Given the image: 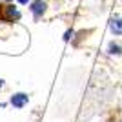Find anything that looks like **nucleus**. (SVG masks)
Here are the masks:
<instances>
[{
	"mask_svg": "<svg viewBox=\"0 0 122 122\" xmlns=\"http://www.w3.org/2000/svg\"><path fill=\"white\" fill-rule=\"evenodd\" d=\"M18 2H20V4H27V2H29V0H18Z\"/></svg>",
	"mask_w": 122,
	"mask_h": 122,
	"instance_id": "nucleus-7",
	"label": "nucleus"
},
{
	"mask_svg": "<svg viewBox=\"0 0 122 122\" xmlns=\"http://www.w3.org/2000/svg\"><path fill=\"white\" fill-rule=\"evenodd\" d=\"M18 16H20V13H18L13 5H5V7H4V18L13 20V18H18Z\"/></svg>",
	"mask_w": 122,
	"mask_h": 122,
	"instance_id": "nucleus-3",
	"label": "nucleus"
},
{
	"mask_svg": "<svg viewBox=\"0 0 122 122\" xmlns=\"http://www.w3.org/2000/svg\"><path fill=\"white\" fill-rule=\"evenodd\" d=\"M46 7H47V5L44 4L42 0H36V2H33V4H31V11H33V15H35V16L44 15V13H46Z\"/></svg>",
	"mask_w": 122,
	"mask_h": 122,
	"instance_id": "nucleus-2",
	"label": "nucleus"
},
{
	"mask_svg": "<svg viewBox=\"0 0 122 122\" xmlns=\"http://www.w3.org/2000/svg\"><path fill=\"white\" fill-rule=\"evenodd\" d=\"M11 104L15 107H18V109L24 107L25 104H27V95H25V93H16V95H13V97H11Z\"/></svg>",
	"mask_w": 122,
	"mask_h": 122,
	"instance_id": "nucleus-1",
	"label": "nucleus"
},
{
	"mask_svg": "<svg viewBox=\"0 0 122 122\" xmlns=\"http://www.w3.org/2000/svg\"><path fill=\"white\" fill-rule=\"evenodd\" d=\"M73 36V31H66V36H64V40H69Z\"/></svg>",
	"mask_w": 122,
	"mask_h": 122,
	"instance_id": "nucleus-6",
	"label": "nucleus"
},
{
	"mask_svg": "<svg viewBox=\"0 0 122 122\" xmlns=\"http://www.w3.org/2000/svg\"><path fill=\"white\" fill-rule=\"evenodd\" d=\"M109 53H111V55H120L122 47L118 46V44H111V46H109Z\"/></svg>",
	"mask_w": 122,
	"mask_h": 122,
	"instance_id": "nucleus-5",
	"label": "nucleus"
},
{
	"mask_svg": "<svg viewBox=\"0 0 122 122\" xmlns=\"http://www.w3.org/2000/svg\"><path fill=\"white\" fill-rule=\"evenodd\" d=\"M111 31L115 33V35H122V20H113Z\"/></svg>",
	"mask_w": 122,
	"mask_h": 122,
	"instance_id": "nucleus-4",
	"label": "nucleus"
},
{
	"mask_svg": "<svg viewBox=\"0 0 122 122\" xmlns=\"http://www.w3.org/2000/svg\"><path fill=\"white\" fill-rule=\"evenodd\" d=\"M2 86H4V82H2V80H0V87H2Z\"/></svg>",
	"mask_w": 122,
	"mask_h": 122,
	"instance_id": "nucleus-8",
	"label": "nucleus"
}]
</instances>
